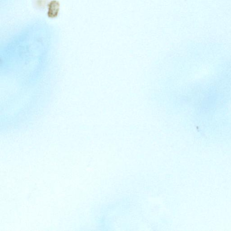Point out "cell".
Returning a JSON list of instances; mask_svg holds the SVG:
<instances>
[{"label":"cell","instance_id":"2","mask_svg":"<svg viewBox=\"0 0 231 231\" xmlns=\"http://www.w3.org/2000/svg\"><path fill=\"white\" fill-rule=\"evenodd\" d=\"M47 0H35L36 7L39 9H44L47 7Z\"/></svg>","mask_w":231,"mask_h":231},{"label":"cell","instance_id":"1","mask_svg":"<svg viewBox=\"0 0 231 231\" xmlns=\"http://www.w3.org/2000/svg\"><path fill=\"white\" fill-rule=\"evenodd\" d=\"M48 15L51 18H55L60 11V3L57 1H53L47 4Z\"/></svg>","mask_w":231,"mask_h":231}]
</instances>
